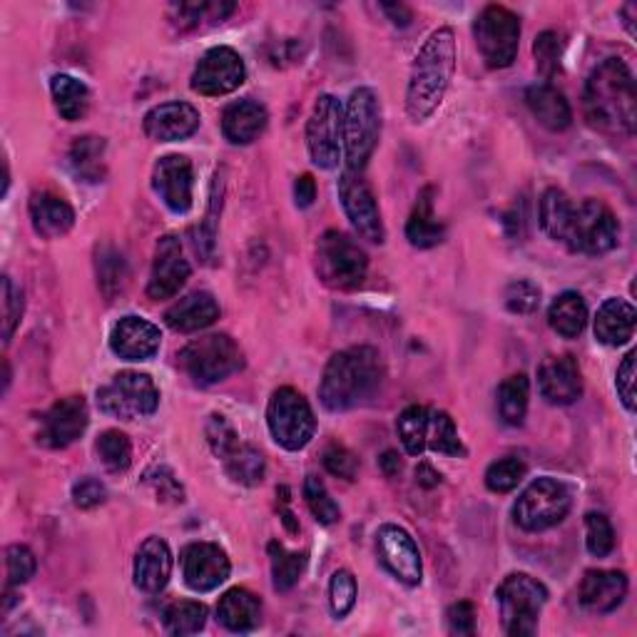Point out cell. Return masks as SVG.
Returning a JSON list of instances; mask_svg holds the SVG:
<instances>
[{
	"instance_id": "1",
	"label": "cell",
	"mask_w": 637,
	"mask_h": 637,
	"mask_svg": "<svg viewBox=\"0 0 637 637\" xmlns=\"http://www.w3.org/2000/svg\"><path fill=\"white\" fill-rule=\"evenodd\" d=\"M583 107L587 123L611 135H633L637 125L635 77L620 57H605L585 83Z\"/></svg>"
},
{
	"instance_id": "2",
	"label": "cell",
	"mask_w": 637,
	"mask_h": 637,
	"mask_svg": "<svg viewBox=\"0 0 637 637\" xmlns=\"http://www.w3.org/2000/svg\"><path fill=\"white\" fill-rule=\"evenodd\" d=\"M456 73V35L450 28H438L428 35L411 65L406 87V113L414 123L434 115L450 87Z\"/></svg>"
},
{
	"instance_id": "3",
	"label": "cell",
	"mask_w": 637,
	"mask_h": 637,
	"mask_svg": "<svg viewBox=\"0 0 637 637\" xmlns=\"http://www.w3.org/2000/svg\"><path fill=\"white\" fill-rule=\"evenodd\" d=\"M384 364L374 347H351L329 359L321 376L319 399L329 411H349L376 396Z\"/></svg>"
},
{
	"instance_id": "4",
	"label": "cell",
	"mask_w": 637,
	"mask_h": 637,
	"mask_svg": "<svg viewBox=\"0 0 637 637\" xmlns=\"http://www.w3.org/2000/svg\"><path fill=\"white\" fill-rule=\"evenodd\" d=\"M317 274L327 287L337 291H351L361 287L369 272V257L349 234L339 230H329L319 237L317 252Z\"/></svg>"
},
{
	"instance_id": "5",
	"label": "cell",
	"mask_w": 637,
	"mask_h": 637,
	"mask_svg": "<svg viewBox=\"0 0 637 637\" xmlns=\"http://www.w3.org/2000/svg\"><path fill=\"white\" fill-rule=\"evenodd\" d=\"M178 364L198 386H212L242 371L244 354L227 335H208L190 341L180 351Z\"/></svg>"
},
{
	"instance_id": "6",
	"label": "cell",
	"mask_w": 637,
	"mask_h": 637,
	"mask_svg": "<svg viewBox=\"0 0 637 637\" xmlns=\"http://www.w3.org/2000/svg\"><path fill=\"white\" fill-rule=\"evenodd\" d=\"M381 137V105L371 87H357L344 107V152L349 170L364 172Z\"/></svg>"
},
{
	"instance_id": "7",
	"label": "cell",
	"mask_w": 637,
	"mask_h": 637,
	"mask_svg": "<svg viewBox=\"0 0 637 637\" xmlns=\"http://www.w3.org/2000/svg\"><path fill=\"white\" fill-rule=\"evenodd\" d=\"M498 607L506 633L511 637H531L538 633V617L548 603V587L525 573H513L498 585Z\"/></svg>"
},
{
	"instance_id": "8",
	"label": "cell",
	"mask_w": 637,
	"mask_h": 637,
	"mask_svg": "<svg viewBox=\"0 0 637 637\" xmlns=\"http://www.w3.org/2000/svg\"><path fill=\"white\" fill-rule=\"evenodd\" d=\"M573 496L571 488L555 481V478H538L525 491L518 496L513 506L516 523L528 533H543L548 528L565 521L571 513Z\"/></svg>"
},
{
	"instance_id": "9",
	"label": "cell",
	"mask_w": 637,
	"mask_h": 637,
	"mask_svg": "<svg viewBox=\"0 0 637 637\" xmlns=\"http://www.w3.org/2000/svg\"><path fill=\"white\" fill-rule=\"evenodd\" d=\"M476 45L493 71L511 67L521 45V18L503 6H486L474 23Z\"/></svg>"
},
{
	"instance_id": "10",
	"label": "cell",
	"mask_w": 637,
	"mask_h": 637,
	"mask_svg": "<svg viewBox=\"0 0 637 637\" xmlns=\"http://www.w3.org/2000/svg\"><path fill=\"white\" fill-rule=\"evenodd\" d=\"M620 237V222L601 200H585L573 210L571 227L565 234V247L587 257H603L615 250Z\"/></svg>"
},
{
	"instance_id": "11",
	"label": "cell",
	"mask_w": 637,
	"mask_h": 637,
	"mask_svg": "<svg viewBox=\"0 0 637 637\" xmlns=\"http://www.w3.org/2000/svg\"><path fill=\"white\" fill-rule=\"evenodd\" d=\"M267 426L272 438L282 448L301 450L314 438L317 431V418L309 401L304 399L297 389L282 386L272 394L267 406Z\"/></svg>"
},
{
	"instance_id": "12",
	"label": "cell",
	"mask_w": 637,
	"mask_h": 637,
	"mask_svg": "<svg viewBox=\"0 0 637 637\" xmlns=\"http://www.w3.org/2000/svg\"><path fill=\"white\" fill-rule=\"evenodd\" d=\"M97 406L115 418H142L152 416L160 406V389L140 371H120L110 384L97 391Z\"/></svg>"
},
{
	"instance_id": "13",
	"label": "cell",
	"mask_w": 637,
	"mask_h": 637,
	"mask_svg": "<svg viewBox=\"0 0 637 637\" xmlns=\"http://www.w3.org/2000/svg\"><path fill=\"white\" fill-rule=\"evenodd\" d=\"M344 142V107L335 95H319L307 125V147L317 168L335 170Z\"/></svg>"
},
{
	"instance_id": "14",
	"label": "cell",
	"mask_w": 637,
	"mask_h": 637,
	"mask_svg": "<svg viewBox=\"0 0 637 637\" xmlns=\"http://www.w3.org/2000/svg\"><path fill=\"white\" fill-rule=\"evenodd\" d=\"M339 200L349 222L354 224V230L361 237L374 244H384L386 240L384 220H381L376 198L374 192H371V184L364 180V172H354L349 168L341 172Z\"/></svg>"
},
{
	"instance_id": "15",
	"label": "cell",
	"mask_w": 637,
	"mask_h": 637,
	"mask_svg": "<svg viewBox=\"0 0 637 637\" xmlns=\"http://www.w3.org/2000/svg\"><path fill=\"white\" fill-rule=\"evenodd\" d=\"M247 77V67L240 57L237 51H232L227 45L212 47L202 55L192 73V91L208 97H222L237 91Z\"/></svg>"
},
{
	"instance_id": "16",
	"label": "cell",
	"mask_w": 637,
	"mask_h": 637,
	"mask_svg": "<svg viewBox=\"0 0 637 637\" xmlns=\"http://www.w3.org/2000/svg\"><path fill=\"white\" fill-rule=\"evenodd\" d=\"M376 553L386 571L396 577L399 583L416 587L424 581V563L414 538L401 525L386 523L376 531Z\"/></svg>"
},
{
	"instance_id": "17",
	"label": "cell",
	"mask_w": 637,
	"mask_h": 637,
	"mask_svg": "<svg viewBox=\"0 0 637 637\" xmlns=\"http://www.w3.org/2000/svg\"><path fill=\"white\" fill-rule=\"evenodd\" d=\"M182 577L184 585L194 593H210L227 581L232 573L230 558L214 543H190L182 551Z\"/></svg>"
},
{
	"instance_id": "18",
	"label": "cell",
	"mask_w": 637,
	"mask_h": 637,
	"mask_svg": "<svg viewBox=\"0 0 637 637\" xmlns=\"http://www.w3.org/2000/svg\"><path fill=\"white\" fill-rule=\"evenodd\" d=\"M192 274L190 262L184 259L182 244L174 234H168L157 242L155 250V262H152V274L150 282H147V297L155 301L172 299L184 284H188Z\"/></svg>"
},
{
	"instance_id": "19",
	"label": "cell",
	"mask_w": 637,
	"mask_h": 637,
	"mask_svg": "<svg viewBox=\"0 0 637 637\" xmlns=\"http://www.w3.org/2000/svg\"><path fill=\"white\" fill-rule=\"evenodd\" d=\"M194 172L192 162L184 155H168L155 164L152 190L174 214H184L192 208Z\"/></svg>"
},
{
	"instance_id": "20",
	"label": "cell",
	"mask_w": 637,
	"mask_h": 637,
	"mask_svg": "<svg viewBox=\"0 0 637 637\" xmlns=\"http://www.w3.org/2000/svg\"><path fill=\"white\" fill-rule=\"evenodd\" d=\"M87 421V404L83 396L61 399L53 408L43 416L41 424V444L47 448H67L85 434Z\"/></svg>"
},
{
	"instance_id": "21",
	"label": "cell",
	"mask_w": 637,
	"mask_h": 637,
	"mask_svg": "<svg viewBox=\"0 0 637 637\" xmlns=\"http://www.w3.org/2000/svg\"><path fill=\"white\" fill-rule=\"evenodd\" d=\"M538 389L553 406L575 404L583 396V376L573 357H551L538 369Z\"/></svg>"
},
{
	"instance_id": "22",
	"label": "cell",
	"mask_w": 637,
	"mask_h": 637,
	"mask_svg": "<svg viewBox=\"0 0 637 637\" xmlns=\"http://www.w3.org/2000/svg\"><path fill=\"white\" fill-rule=\"evenodd\" d=\"M142 125L155 142H180L198 132L200 113L190 103H162L145 115Z\"/></svg>"
},
{
	"instance_id": "23",
	"label": "cell",
	"mask_w": 637,
	"mask_h": 637,
	"mask_svg": "<svg viewBox=\"0 0 637 637\" xmlns=\"http://www.w3.org/2000/svg\"><path fill=\"white\" fill-rule=\"evenodd\" d=\"M162 335L142 317H123L110 337V349L125 361H147L160 351Z\"/></svg>"
},
{
	"instance_id": "24",
	"label": "cell",
	"mask_w": 637,
	"mask_h": 637,
	"mask_svg": "<svg viewBox=\"0 0 637 637\" xmlns=\"http://www.w3.org/2000/svg\"><path fill=\"white\" fill-rule=\"evenodd\" d=\"M627 595V577L620 571H587L577 597L585 611L605 615L623 605Z\"/></svg>"
},
{
	"instance_id": "25",
	"label": "cell",
	"mask_w": 637,
	"mask_h": 637,
	"mask_svg": "<svg viewBox=\"0 0 637 637\" xmlns=\"http://www.w3.org/2000/svg\"><path fill=\"white\" fill-rule=\"evenodd\" d=\"M172 551L162 538H147L135 555V585L142 593H160L170 583Z\"/></svg>"
},
{
	"instance_id": "26",
	"label": "cell",
	"mask_w": 637,
	"mask_h": 637,
	"mask_svg": "<svg viewBox=\"0 0 637 637\" xmlns=\"http://www.w3.org/2000/svg\"><path fill=\"white\" fill-rule=\"evenodd\" d=\"M217 319H220V304L210 291H192L164 311L168 327L180 331V335H192V331L208 329Z\"/></svg>"
},
{
	"instance_id": "27",
	"label": "cell",
	"mask_w": 637,
	"mask_h": 637,
	"mask_svg": "<svg viewBox=\"0 0 637 637\" xmlns=\"http://www.w3.org/2000/svg\"><path fill=\"white\" fill-rule=\"evenodd\" d=\"M637 311L625 299H605L595 317V339L605 347H623L635 335Z\"/></svg>"
},
{
	"instance_id": "28",
	"label": "cell",
	"mask_w": 637,
	"mask_h": 637,
	"mask_svg": "<svg viewBox=\"0 0 637 637\" xmlns=\"http://www.w3.org/2000/svg\"><path fill=\"white\" fill-rule=\"evenodd\" d=\"M267 120V107L247 97L227 105V110L222 113V132L232 145H250L264 132Z\"/></svg>"
},
{
	"instance_id": "29",
	"label": "cell",
	"mask_w": 637,
	"mask_h": 637,
	"mask_svg": "<svg viewBox=\"0 0 637 637\" xmlns=\"http://www.w3.org/2000/svg\"><path fill=\"white\" fill-rule=\"evenodd\" d=\"M28 210H31L33 230L41 234L43 240L63 237L75 224V210L53 192H35Z\"/></svg>"
},
{
	"instance_id": "30",
	"label": "cell",
	"mask_w": 637,
	"mask_h": 637,
	"mask_svg": "<svg viewBox=\"0 0 637 637\" xmlns=\"http://www.w3.org/2000/svg\"><path fill=\"white\" fill-rule=\"evenodd\" d=\"M525 103H528V107H531L535 120L541 123L545 130L563 132L573 123L571 103H567L565 95L553 85L541 83V85L528 87Z\"/></svg>"
},
{
	"instance_id": "31",
	"label": "cell",
	"mask_w": 637,
	"mask_h": 637,
	"mask_svg": "<svg viewBox=\"0 0 637 637\" xmlns=\"http://www.w3.org/2000/svg\"><path fill=\"white\" fill-rule=\"evenodd\" d=\"M217 617L232 633H252L262 620V601L244 587H232L220 597Z\"/></svg>"
},
{
	"instance_id": "32",
	"label": "cell",
	"mask_w": 637,
	"mask_h": 637,
	"mask_svg": "<svg viewBox=\"0 0 637 637\" xmlns=\"http://www.w3.org/2000/svg\"><path fill=\"white\" fill-rule=\"evenodd\" d=\"M444 237H446V227L436 220V214H434V188L421 190L416 208L414 212H411L408 224H406V240L411 247L431 250L444 242Z\"/></svg>"
},
{
	"instance_id": "33",
	"label": "cell",
	"mask_w": 637,
	"mask_h": 637,
	"mask_svg": "<svg viewBox=\"0 0 637 637\" xmlns=\"http://www.w3.org/2000/svg\"><path fill=\"white\" fill-rule=\"evenodd\" d=\"M551 329L563 339H577L587 325V304L577 291H563L548 309Z\"/></svg>"
},
{
	"instance_id": "34",
	"label": "cell",
	"mask_w": 637,
	"mask_h": 637,
	"mask_svg": "<svg viewBox=\"0 0 637 637\" xmlns=\"http://www.w3.org/2000/svg\"><path fill=\"white\" fill-rule=\"evenodd\" d=\"M220 460L232 481L242 486H259L264 481V474H267V460H264L262 450L244 444V440H240Z\"/></svg>"
},
{
	"instance_id": "35",
	"label": "cell",
	"mask_w": 637,
	"mask_h": 637,
	"mask_svg": "<svg viewBox=\"0 0 637 637\" xmlns=\"http://www.w3.org/2000/svg\"><path fill=\"white\" fill-rule=\"evenodd\" d=\"M51 93L57 113H61V117L67 123L81 120V117H85L87 107H91V91H87L83 81H77L73 75H55L51 81Z\"/></svg>"
},
{
	"instance_id": "36",
	"label": "cell",
	"mask_w": 637,
	"mask_h": 637,
	"mask_svg": "<svg viewBox=\"0 0 637 637\" xmlns=\"http://www.w3.org/2000/svg\"><path fill=\"white\" fill-rule=\"evenodd\" d=\"M573 210H575V204L563 190L551 188L543 192L541 212H538V217H541V227L548 237L555 242H565L567 227H571V220H573Z\"/></svg>"
},
{
	"instance_id": "37",
	"label": "cell",
	"mask_w": 637,
	"mask_h": 637,
	"mask_svg": "<svg viewBox=\"0 0 637 637\" xmlns=\"http://www.w3.org/2000/svg\"><path fill=\"white\" fill-rule=\"evenodd\" d=\"M528 399H531V384L523 374H513L503 379L498 386V414H501L503 424L521 426L528 414Z\"/></svg>"
},
{
	"instance_id": "38",
	"label": "cell",
	"mask_w": 637,
	"mask_h": 637,
	"mask_svg": "<svg viewBox=\"0 0 637 637\" xmlns=\"http://www.w3.org/2000/svg\"><path fill=\"white\" fill-rule=\"evenodd\" d=\"M267 553H269V565H272L274 591L289 593L291 587L299 583L304 567H307V555L287 551V548H284L279 541H272L267 545Z\"/></svg>"
},
{
	"instance_id": "39",
	"label": "cell",
	"mask_w": 637,
	"mask_h": 637,
	"mask_svg": "<svg viewBox=\"0 0 637 637\" xmlns=\"http://www.w3.org/2000/svg\"><path fill=\"white\" fill-rule=\"evenodd\" d=\"M103 155H105V140L103 137H77L75 145L71 147V164L77 178L87 182H100L103 180Z\"/></svg>"
},
{
	"instance_id": "40",
	"label": "cell",
	"mask_w": 637,
	"mask_h": 637,
	"mask_svg": "<svg viewBox=\"0 0 637 637\" xmlns=\"http://www.w3.org/2000/svg\"><path fill=\"white\" fill-rule=\"evenodd\" d=\"M426 448L444 456H466V448L458 438V428L446 411H431Z\"/></svg>"
},
{
	"instance_id": "41",
	"label": "cell",
	"mask_w": 637,
	"mask_h": 637,
	"mask_svg": "<svg viewBox=\"0 0 637 637\" xmlns=\"http://www.w3.org/2000/svg\"><path fill=\"white\" fill-rule=\"evenodd\" d=\"M428 414L426 406H408L404 414L396 421V431L401 444H404L408 456H421L426 450V436H428Z\"/></svg>"
},
{
	"instance_id": "42",
	"label": "cell",
	"mask_w": 637,
	"mask_h": 637,
	"mask_svg": "<svg viewBox=\"0 0 637 637\" xmlns=\"http://www.w3.org/2000/svg\"><path fill=\"white\" fill-rule=\"evenodd\" d=\"M208 625V607L198 601L172 603L164 611V627L172 635H198Z\"/></svg>"
},
{
	"instance_id": "43",
	"label": "cell",
	"mask_w": 637,
	"mask_h": 637,
	"mask_svg": "<svg viewBox=\"0 0 637 637\" xmlns=\"http://www.w3.org/2000/svg\"><path fill=\"white\" fill-rule=\"evenodd\" d=\"M234 11V3H178L172 6V23L180 31H194L204 21L222 23Z\"/></svg>"
},
{
	"instance_id": "44",
	"label": "cell",
	"mask_w": 637,
	"mask_h": 637,
	"mask_svg": "<svg viewBox=\"0 0 637 637\" xmlns=\"http://www.w3.org/2000/svg\"><path fill=\"white\" fill-rule=\"evenodd\" d=\"M127 282V264L123 259L120 252H115L113 247L97 250V284H100V291L107 297V301H113L117 294L125 289Z\"/></svg>"
},
{
	"instance_id": "45",
	"label": "cell",
	"mask_w": 637,
	"mask_h": 637,
	"mask_svg": "<svg viewBox=\"0 0 637 637\" xmlns=\"http://www.w3.org/2000/svg\"><path fill=\"white\" fill-rule=\"evenodd\" d=\"M97 456H100L103 466L110 470V474H125L127 468L132 464V444L123 431H105L97 438Z\"/></svg>"
},
{
	"instance_id": "46",
	"label": "cell",
	"mask_w": 637,
	"mask_h": 637,
	"mask_svg": "<svg viewBox=\"0 0 637 637\" xmlns=\"http://www.w3.org/2000/svg\"><path fill=\"white\" fill-rule=\"evenodd\" d=\"M304 501H307L309 511L314 513V518H317L319 523L335 525L341 518V508L337 506L335 498L329 496L325 481H321V478H317V476L304 478Z\"/></svg>"
},
{
	"instance_id": "47",
	"label": "cell",
	"mask_w": 637,
	"mask_h": 637,
	"mask_svg": "<svg viewBox=\"0 0 637 637\" xmlns=\"http://www.w3.org/2000/svg\"><path fill=\"white\" fill-rule=\"evenodd\" d=\"M528 466L523 464L521 458L516 456H508L496 460V464L488 466L486 470V486L488 491L493 493H511L513 488L523 481Z\"/></svg>"
},
{
	"instance_id": "48",
	"label": "cell",
	"mask_w": 637,
	"mask_h": 637,
	"mask_svg": "<svg viewBox=\"0 0 637 637\" xmlns=\"http://www.w3.org/2000/svg\"><path fill=\"white\" fill-rule=\"evenodd\" d=\"M533 55H535V67L538 73L543 77H553L558 71H561V61H563V35L558 31H545L535 38L533 45Z\"/></svg>"
},
{
	"instance_id": "49",
	"label": "cell",
	"mask_w": 637,
	"mask_h": 637,
	"mask_svg": "<svg viewBox=\"0 0 637 637\" xmlns=\"http://www.w3.org/2000/svg\"><path fill=\"white\" fill-rule=\"evenodd\" d=\"M585 545L587 553L595 558H605L613 553L615 533L611 521L603 513H587L585 516Z\"/></svg>"
},
{
	"instance_id": "50",
	"label": "cell",
	"mask_w": 637,
	"mask_h": 637,
	"mask_svg": "<svg viewBox=\"0 0 637 637\" xmlns=\"http://www.w3.org/2000/svg\"><path fill=\"white\" fill-rule=\"evenodd\" d=\"M357 577L349 571H337L329 581V603L331 613L337 617H347L357 605Z\"/></svg>"
},
{
	"instance_id": "51",
	"label": "cell",
	"mask_w": 637,
	"mask_h": 637,
	"mask_svg": "<svg viewBox=\"0 0 637 637\" xmlns=\"http://www.w3.org/2000/svg\"><path fill=\"white\" fill-rule=\"evenodd\" d=\"M23 291L11 277H3V344H11L18 325L23 319Z\"/></svg>"
},
{
	"instance_id": "52",
	"label": "cell",
	"mask_w": 637,
	"mask_h": 637,
	"mask_svg": "<svg viewBox=\"0 0 637 637\" xmlns=\"http://www.w3.org/2000/svg\"><path fill=\"white\" fill-rule=\"evenodd\" d=\"M6 571H8V585H23L31 581L38 571V561L31 548L25 545H11L6 551Z\"/></svg>"
},
{
	"instance_id": "53",
	"label": "cell",
	"mask_w": 637,
	"mask_h": 637,
	"mask_svg": "<svg viewBox=\"0 0 637 637\" xmlns=\"http://www.w3.org/2000/svg\"><path fill=\"white\" fill-rule=\"evenodd\" d=\"M506 307L513 314H533L541 307V289L528 279H516L506 287Z\"/></svg>"
},
{
	"instance_id": "54",
	"label": "cell",
	"mask_w": 637,
	"mask_h": 637,
	"mask_svg": "<svg viewBox=\"0 0 637 637\" xmlns=\"http://www.w3.org/2000/svg\"><path fill=\"white\" fill-rule=\"evenodd\" d=\"M204 434H208V444L212 448V454L217 458H222L224 454H227V450H232L242 440L237 431H234V426L222 414L210 416Z\"/></svg>"
},
{
	"instance_id": "55",
	"label": "cell",
	"mask_w": 637,
	"mask_h": 637,
	"mask_svg": "<svg viewBox=\"0 0 637 637\" xmlns=\"http://www.w3.org/2000/svg\"><path fill=\"white\" fill-rule=\"evenodd\" d=\"M145 481L155 488V493L160 501L168 503H182L184 501V488L178 481V476L172 474L168 466H157L150 474L145 476Z\"/></svg>"
},
{
	"instance_id": "56",
	"label": "cell",
	"mask_w": 637,
	"mask_h": 637,
	"mask_svg": "<svg viewBox=\"0 0 637 637\" xmlns=\"http://www.w3.org/2000/svg\"><path fill=\"white\" fill-rule=\"evenodd\" d=\"M325 468L331 476L344 478V481H357L359 476V458L351 454L347 446L341 444H331L325 450Z\"/></svg>"
},
{
	"instance_id": "57",
	"label": "cell",
	"mask_w": 637,
	"mask_h": 637,
	"mask_svg": "<svg viewBox=\"0 0 637 637\" xmlns=\"http://www.w3.org/2000/svg\"><path fill=\"white\" fill-rule=\"evenodd\" d=\"M635 359H637V351H630L623 359V364L617 367V379H615V386H617V396H620L623 406L627 411H635Z\"/></svg>"
},
{
	"instance_id": "58",
	"label": "cell",
	"mask_w": 637,
	"mask_h": 637,
	"mask_svg": "<svg viewBox=\"0 0 637 637\" xmlns=\"http://www.w3.org/2000/svg\"><path fill=\"white\" fill-rule=\"evenodd\" d=\"M105 498H107V491L103 481H97V478L93 476H85L73 486V503L77 508H83V511H91V508L105 503Z\"/></svg>"
},
{
	"instance_id": "59",
	"label": "cell",
	"mask_w": 637,
	"mask_h": 637,
	"mask_svg": "<svg viewBox=\"0 0 637 637\" xmlns=\"http://www.w3.org/2000/svg\"><path fill=\"white\" fill-rule=\"evenodd\" d=\"M446 617H448L450 633H456V635H474L476 633V611L470 603L460 601L456 605H450Z\"/></svg>"
},
{
	"instance_id": "60",
	"label": "cell",
	"mask_w": 637,
	"mask_h": 637,
	"mask_svg": "<svg viewBox=\"0 0 637 637\" xmlns=\"http://www.w3.org/2000/svg\"><path fill=\"white\" fill-rule=\"evenodd\" d=\"M294 200H297V208L301 210L311 208L314 200H317V182H314L311 174H301L294 182Z\"/></svg>"
},
{
	"instance_id": "61",
	"label": "cell",
	"mask_w": 637,
	"mask_h": 637,
	"mask_svg": "<svg viewBox=\"0 0 637 637\" xmlns=\"http://www.w3.org/2000/svg\"><path fill=\"white\" fill-rule=\"evenodd\" d=\"M381 11H384L389 15V21L399 28H408L411 21H414V13H411V8L404 3H384Z\"/></svg>"
},
{
	"instance_id": "62",
	"label": "cell",
	"mask_w": 637,
	"mask_h": 637,
	"mask_svg": "<svg viewBox=\"0 0 637 637\" xmlns=\"http://www.w3.org/2000/svg\"><path fill=\"white\" fill-rule=\"evenodd\" d=\"M416 484L424 486V488H434V486L440 484V474L431 464H418Z\"/></svg>"
},
{
	"instance_id": "63",
	"label": "cell",
	"mask_w": 637,
	"mask_h": 637,
	"mask_svg": "<svg viewBox=\"0 0 637 637\" xmlns=\"http://www.w3.org/2000/svg\"><path fill=\"white\" fill-rule=\"evenodd\" d=\"M379 464H381V470H384V474H386L389 478L399 476L401 468H404V464H401V458H399L396 450H386V454L381 456Z\"/></svg>"
},
{
	"instance_id": "64",
	"label": "cell",
	"mask_w": 637,
	"mask_h": 637,
	"mask_svg": "<svg viewBox=\"0 0 637 637\" xmlns=\"http://www.w3.org/2000/svg\"><path fill=\"white\" fill-rule=\"evenodd\" d=\"M637 11V6L635 3H627V6H623V18H625V25H627V33H630L633 38H635V25H633V13Z\"/></svg>"
}]
</instances>
